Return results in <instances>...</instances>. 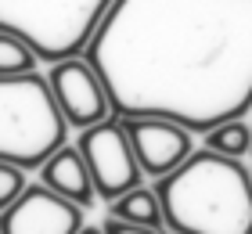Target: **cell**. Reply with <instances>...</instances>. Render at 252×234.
<instances>
[{"label":"cell","instance_id":"cell-16","mask_svg":"<svg viewBox=\"0 0 252 234\" xmlns=\"http://www.w3.org/2000/svg\"><path fill=\"white\" fill-rule=\"evenodd\" d=\"M249 173H252V169H249Z\"/></svg>","mask_w":252,"mask_h":234},{"label":"cell","instance_id":"cell-4","mask_svg":"<svg viewBox=\"0 0 252 234\" xmlns=\"http://www.w3.org/2000/svg\"><path fill=\"white\" fill-rule=\"evenodd\" d=\"M116 0H0V33H15L40 62H65L87 51Z\"/></svg>","mask_w":252,"mask_h":234},{"label":"cell","instance_id":"cell-3","mask_svg":"<svg viewBox=\"0 0 252 234\" xmlns=\"http://www.w3.org/2000/svg\"><path fill=\"white\" fill-rule=\"evenodd\" d=\"M68 123L51 94L47 76H0V162L40 169L65 148Z\"/></svg>","mask_w":252,"mask_h":234},{"label":"cell","instance_id":"cell-1","mask_svg":"<svg viewBox=\"0 0 252 234\" xmlns=\"http://www.w3.org/2000/svg\"><path fill=\"white\" fill-rule=\"evenodd\" d=\"M83 58L112 115L205 137L252 112V0H116Z\"/></svg>","mask_w":252,"mask_h":234},{"label":"cell","instance_id":"cell-17","mask_svg":"<svg viewBox=\"0 0 252 234\" xmlns=\"http://www.w3.org/2000/svg\"><path fill=\"white\" fill-rule=\"evenodd\" d=\"M166 234H169V231H166Z\"/></svg>","mask_w":252,"mask_h":234},{"label":"cell","instance_id":"cell-11","mask_svg":"<svg viewBox=\"0 0 252 234\" xmlns=\"http://www.w3.org/2000/svg\"><path fill=\"white\" fill-rule=\"evenodd\" d=\"M205 148L216 151V155H227V159H242L252 151V126L245 119H231L205 134Z\"/></svg>","mask_w":252,"mask_h":234},{"label":"cell","instance_id":"cell-2","mask_svg":"<svg viewBox=\"0 0 252 234\" xmlns=\"http://www.w3.org/2000/svg\"><path fill=\"white\" fill-rule=\"evenodd\" d=\"M169 234H252V173L242 159L198 148L155 180Z\"/></svg>","mask_w":252,"mask_h":234},{"label":"cell","instance_id":"cell-9","mask_svg":"<svg viewBox=\"0 0 252 234\" xmlns=\"http://www.w3.org/2000/svg\"><path fill=\"white\" fill-rule=\"evenodd\" d=\"M40 184L51 187L54 195L68 198V202H76L79 209H90V205H94V198H97L94 177H90L87 159L79 155L76 144L58 148L47 162H43V166H40Z\"/></svg>","mask_w":252,"mask_h":234},{"label":"cell","instance_id":"cell-15","mask_svg":"<svg viewBox=\"0 0 252 234\" xmlns=\"http://www.w3.org/2000/svg\"><path fill=\"white\" fill-rule=\"evenodd\" d=\"M79 234H105V231H101V227H83Z\"/></svg>","mask_w":252,"mask_h":234},{"label":"cell","instance_id":"cell-13","mask_svg":"<svg viewBox=\"0 0 252 234\" xmlns=\"http://www.w3.org/2000/svg\"><path fill=\"white\" fill-rule=\"evenodd\" d=\"M29 187L26 180V169L22 166H11V162H0V213L7 205H15V198Z\"/></svg>","mask_w":252,"mask_h":234},{"label":"cell","instance_id":"cell-12","mask_svg":"<svg viewBox=\"0 0 252 234\" xmlns=\"http://www.w3.org/2000/svg\"><path fill=\"white\" fill-rule=\"evenodd\" d=\"M36 51L18 40L15 33H0V76H26V72H36Z\"/></svg>","mask_w":252,"mask_h":234},{"label":"cell","instance_id":"cell-7","mask_svg":"<svg viewBox=\"0 0 252 234\" xmlns=\"http://www.w3.org/2000/svg\"><path fill=\"white\" fill-rule=\"evenodd\" d=\"M83 231V209L68 198L54 195L43 184H29L0 213V234H79Z\"/></svg>","mask_w":252,"mask_h":234},{"label":"cell","instance_id":"cell-10","mask_svg":"<svg viewBox=\"0 0 252 234\" xmlns=\"http://www.w3.org/2000/svg\"><path fill=\"white\" fill-rule=\"evenodd\" d=\"M108 216L123 220V224L166 231V216H162V205H158V195H155V187H144V184L119 195L116 202H108Z\"/></svg>","mask_w":252,"mask_h":234},{"label":"cell","instance_id":"cell-14","mask_svg":"<svg viewBox=\"0 0 252 234\" xmlns=\"http://www.w3.org/2000/svg\"><path fill=\"white\" fill-rule=\"evenodd\" d=\"M101 231L105 234H166V231H155V227H137V224H123V220H105L101 224Z\"/></svg>","mask_w":252,"mask_h":234},{"label":"cell","instance_id":"cell-6","mask_svg":"<svg viewBox=\"0 0 252 234\" xmlns=\"http://www.w3.org/2000/svg\"><path fill=\"white\" fill-rule=\"evenodd\" d=\"M47 83H51V94H54V101H58V108H62L68 126L90 130V126L112 119L108 90H105L101 76L94 72V65H90L83 54L65 58V62H51Z\"/></svg>","mask_w":252,"mask_h":234},{"label":"cell","instance_id":"cell-8","mask_svg":"<svg viewBox=\"0 0 252 234\" xmlns=\"http://www.w3.org/2000/svg\"><path fill=\"white\" fill-rule=\"evenodd\" d=\"M126 134H130V144H133V155L141 162V173L144 177H169L173 169H180L184 162L194 155V134L184 130L180 123H169V119H123Z\"/></svg>","mask_w":252,"mask_h":234},{"label":"cell","instance_id":"cell-5","mask_svg":"<svg viewBox=\"0 0 252 234\" xmlns=\"http://www.w3.org/2000/svg\"><path fill=\"white\" fill-rule=\"evenodd\" d=\"M79 155L87 159V169L94 177V187H97V198L101 202H116L119 195L141 187L144 173H141V162L133 155V144H130V134L119 115L90 126V130H79V140H76Z\"/></svg>","mask_w":252,"mask_h":234}]
</instances>
